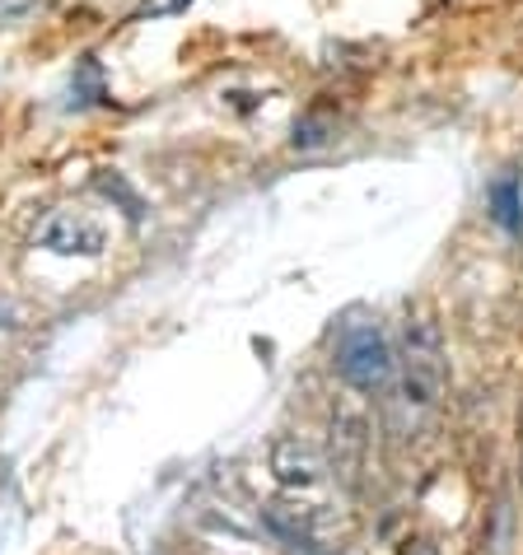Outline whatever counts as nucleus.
<instances>
[{
    "mask_svg": "<svg viewBox=\"0 0 523 555\" xmlns=\"http://www.w3.org/2000/svg\"><path fill=\"white\" fill-rule=\"evenodd\" d=\"M403 555H439V551L430 546V542H421V537H417V542H407V546H403Z\"/></svg>",
    "mask_w": 523,
    "mask_h": 555,
    "instance_id": "0eeeda50",
    "label": "nucleus"
},
{
    "mask_svg": "<svg viewBox=\"0 0 523 555\" xmlns=\"http://www.w3.org/2000/svg\"><path fill=\"white\" fill-rule=\"evenodd\" d=\"M397 364H403V402L411 411H430L444 397V336L435 322H407Z\"/></svg>",
    "mask_w": 523,
    "mask_h": 555,
    "instance_id": "f03ea898",
    "label": "nucleus"
},
{
    "mask_svg": "<svg viewBox=\"0 0 523 555\" xmlns=\"http://www.w3.org/2000/svg\"><path fill=\"white\" fill-rule=\"evenodd\" d=\"M38 248H48L56 257H99L107 248V234H103L99 220H89V215L61 210L38 229Z\"/></svg>",
    "mask_w": 523,
    "mask_h": 555,
    "instance_id": "20e7f679",
    "label": "nucleus"
},
{
    "mask_svg": "<svg viewBox=\"0 0 523 555\" xmlns=\"http://www.w3.org/2000/svg\"><path fill=\"white\" fill-rule=\"evenodd\" d=\"M262 522H267V532L281 537L295 555H336L342 551V537H346L336 508L299 500V490L285 495V500H271L267 508H262Z\"/></svg>",
    "mask_w": 523,
    "mask_h": 555,
    "instance_id": "f257e3e1",
    "label": "nucleus"
},
{
    "mask_svg": "<svg viewBox=\"0 0 523 555\" xmlns=\"http://www.w3.org/2000/svg\"><path fill=\"white\" fill-rule=\"evenodd\" d=\"M0 327H14V318H10V308L0 304Z\"/></svg>",
    "mask_w": 523,
    "mask_h": 555,
    "instance_id": "6e6552de",
    "label": "nucleus"
},
{
    "mask_svg": "<svg viewBox=\"0 0 523 555\" xmlns=\"http://www.w3.org/2000/svg\"><path fill=\"white\" fill-rule=\"evenodd\" d=\"M490 206H496V220L519 234V229H523V215H519V178L490 182Z\"/></svg>",
    "mask_w": 523,
    "mask_h": 555,
    "instance_id": "423d86ee",
    "label": "nucleus"
},
{
    "mask_svg": "<svg viewBox=\"0 0 523 555\" xmlns=\"http://www.w3.org/2000/svg\"><path fill=\"white\" fill-rule=\"evenodd\" d=\"M393 346L374 322H350L336 341V374H342L356 392H383L393 383Z\"/></svg>",
    "mask_w": 523,
    "mask_h": 555,
    "instance_id": "7ed1b4c3",
    "label": "nucleus"
},
{
    "mask_svg": "<svg viewBox=\"0 0 523 555\" xmlns=\"http://www.w3.org/2000/svg\"><path fill=\"white\" fill-rule=\"evenodd\" d=\"M271 472H276V481H281L285 490H318L322 476H328V462H322V453L314 449L309 439L290 435V439H276Z\"/></svg>",
    "mask_w": 523,
    "mask_h": 555,
    "instance_id": "39448f33",
    "label": "nucleus"
}]
</instances>
